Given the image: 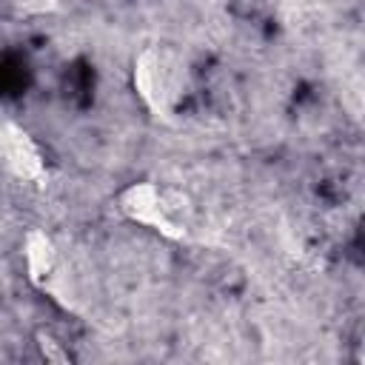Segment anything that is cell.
<instances>
[{
    "mask_svg": "<svg viewBox=\"0 0 365 365\" xmlns=\"http://www.w3.org/2000/svg\"><path fill=\"white\" fill-rule=\"evenodd\" d=\"M23 259H26V274L34 285H43L51 271L57 268V245L54 240L40 231V228H31L23 240Z\"/></svg>",
    "mask_w": 365,
    "mask_h": 365,
    "instance_id": "obj_4",
    "label": "cell"
},
{
    "mask_svg": "<svg viewBox=\"0 0 365 365\" xmlns=\"http://www.w3.org/2000/svg\"><path fill=\"white\" fill-rule=\"evenodd\" d=\"M0 163L20 180H43L46 160L34 137L17 123H0Z\"/></svg>",
    "mask_w": 365,
    "mask_h": 365,
    "instance_id": "obj_3",
    "label": "cell"
},
{
    "mask_svg": "<svg viewBox=\"0 0 365 365\" xmlns=\"http://www.w3.org/2000/svg\"><path fill=\"white\" fill-rule=\"evenodd\" d=\"M134 88L154 114H171L185 91V66L165 46H145L134 60Z\"/></svg>",
    "mask_w": 365,
    "mask_h": 365,
    "instance_id": "obj_1",
    "label": "cell"
},
{
    "mask_svg": "<svg viewBox=\"0 0 365 365\" xmlns=\"http://www.w3.org/2000/svg\"><path fill=\"white\" fill-rule=\"evenodd\" d=\"M60 0H20V6L31 14H46V11H54Z\"/></svg>",
    "mask_w": 365,
    "mask_h": 365,
    "instance_id": "obj_6",
    "label": "cell"
},
{
    "mask_svg": "<svg viewBox=\"0 0 365 365\" xmlns=\"http://www.w3.org/2000/svg\"><path fill=\"white\" fill-rule=\"evenodd\" d=\"M117 205L128 220H134L140 225H148V228L160 231L168 240H182L185 237V228L171 217L168 194L157 182H131L117 197Z\"/></svg>",
    "mask_w": 365,
    "mask_h": 365,
    "instance_id": "obj_2",
    "label": "cell"
},
{
    "mask_svg": "<svg viewBox=\"0 0 365 365\" xmlns=\"http://www.w3.org/2000/svg\"><path fill=\"white\" fill-rule=\"evenodd\" d=\"M37 348H40V354H43L46 362H54V365H66L68 362V354L63 351V345L51 334H46V331L37 334Z\"/></svg>",
    "mask_w": 365,
    "mask_h": 365,
    "instance_id": "obj_5",
    "label": "cell"
}]
</instances>
